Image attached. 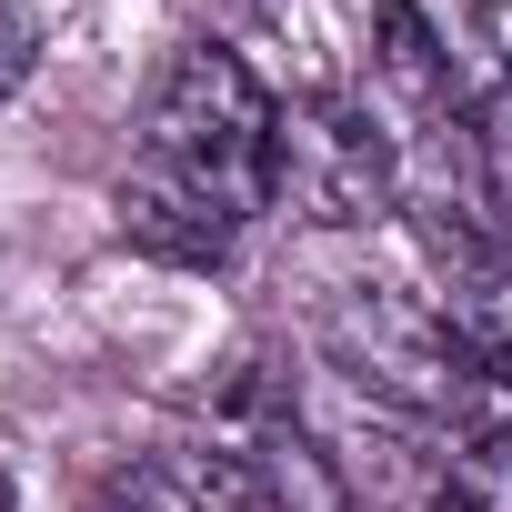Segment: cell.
I'll return each instance as SVG.
<instances>
[{
  "label": "cell",
  "instance_id": "6da1fadb",
  "mask_svg": "<svg viewBox=\"0 0 512 512\" xmlns=\"http://www.w3.org/2000/svg\"><path fill=\"white\" fill-rule=\"evenodd\" d=\"M272 121H282V101L251 81L241 51L181 41L141 101V131H131V161L111 191L121 241L171 272H221L241 231L272 211Z\"/></svg>",
  "mask_w": 512,
  "mask_h": 512
},
{
  "label": "cell",
  "instance_id": "7a4b0ae2",
  "mask_svg": "<svg viewBox=\"0 0 512 512\" xmlns=\"http://www.w3.org/2000/svg\"><path fill=\"white\" fill-rule=\"evenodd\" d=\"M81 512H362L342 462L322 442H302V422L272 392H241L211 442H171V452H131L111 462Z\"/></svg>",
  "mask_w": 512,
  "mask_h": 512
},
{
  "label": "cell",
  "instance_id": "3957f363",
  "mask_svg": "<svg viewBox=\"0 0 512 512\" xmlns=\"http://www.w3.org/2000/svg\"><path fill=\"white\" fill-rule=\"evenodd\" d=\"M322 352L342 382H362L382 412H402L412 432H442V442H472V432H512V402L502 382L482 372V352L452 332L442 302L422 292H392V282H342L322 302Z\"/></svg>",
  "mask_w": 512,
  "mask_h": 512
},
{
  "label": "cell",
  "instance_id": "277c9868",
  "mask_svg": "<svg viewBox=\"0 0 512 512\" xmlns=\"http://www.w3.org/2000/svg\"><path fill=\"white\" fill-rule=\"evenodd\" d=\"M412 151L382 131L362 91H292L272 121V211H302L312 231H372L402 211Z\"/></svg>",
  "mask_w": 512,
  "mask_h": 512
},
{
  "label": "cell",
  "instance_id": "5b68a950",
  "mask_svg": "<svg viewBox=\"0 0 512 512\" xmlns=\"http://www.w3.org/2000/svg\"><path fill=\"white\" fill-rule=\"evenodd\" d=\"M462 121L472 141H512V0H472V51H462Z\"/></svg>",
  "mask_w": 512,
  "mask_h": 512
},
{
  "label": "cell",
  "instance_id": "8992f818",
  "mask_svg": "<svg viewBox=\"0 0 512 512\" xmlns=\"http://www.w3.org/2000/svg\"><path fill=\"white\" fill-rule=\"evenodd\" d=\"M452 502L462 512H512V432L452 442Z\"/></svg>",
  "mask_w": 512,
  "mask_h": 512
},
{
  "label": "cell",
  "instance_id": "52a82bcc",
  "mask_svg": "<svg viewBox=\"0 0 512 512\" xmlns=\"http://www.w3.org/2000/svg\"><path fill=\"white\" fill-rule=\"evenodd\" d=\"M31 61H41V11L31 0H0V111H11V91L31 81Z\"/></svg>",
  "mask_w": 512,
  "mask_h": 512
}]
</instances>
